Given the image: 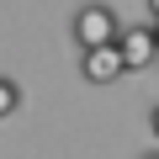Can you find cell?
Returning <instances> with one entry per match:
<instances>
[{
	"label": "cell",
	"instance_id": "obj_3",
	"mask_svg": "<svg viewBox=\"0 0 159 159\" xmlns=\"http://www.w3.org/2000/svg\"><path fill=\"white\" fill-rule=\"evenodd\" d=\"M117 53H122V69H148L159 58V43L148 27H122L117 32Z\"/></svg>",
	"mask_w": 159,
	"mask_h": 159
},
{
	"label": "cell",
	"instance_id": "obj_4",
	"mask_svg": "<svg viewBox=\"0 0 159 159\" xmlns=\"http://www.w3.org/2000/svg\"><path fill=\"white\" fill-rule=\"evenodd\" d=\"M16 106H21V85H16L11 74H0V122H6Z\"/></svg>",
	"mask_w": 159,
	"mask_h": 159
},
{
	"label": "cell",
	"instance_id": "obj_8",
	"mask_svg": "<svg viewBox=\"0 0 159 159\" xmlns=\"http://www.w3.org/2000/svg\"><path fill=\"white\" fill-rule=\"evenodd\" d=\"M143 159H159V148H148V154H143Z\"/></svg>",
	"mask_w": 159,
	"mask_h": 159
},
{
	"label": "cell",
	"instance_id": "obj_6",
	"mask_svg": "<svg viewBox=\"0 0 159 159\" xmlns=\"http://www.w3.org/2000/svg\"><path fill=\"white\" fill-rule=\"evenodd\" d=\"M148 32H154V43H159V16H154V21H148Z\"/></svg>",
	"mask_w": 159,
	"mask_h": 159
},
{
	"label": "cell",
	"instance_id": "obj_1",
	"mask_svg": "<svg viewBox=\"0 0 159 159\" xmlns=\"http://www.w3.org/2000/svg\"><path fill=\"white\" fill-rule=\"evenodd\" d=\"M117 11L101 6V0H90V6L74 11V48H101V43H117Z\"/></svg>",
	"mask_w": 159,
	"mask_h": 159
},
{
	"label": "cell",
	"instance_id": "obj_7",
	"mask_svg": "<svg viewBox=\"0 0 159 159\" xmlns=\"http://www.w3.org/2000/svg\"><path fill=\"white\" fill-rule=\"evenodd\" d=\"M148 11H154V16H159V0H148Z\"/></svg>",
	"mask_w": 159,
	"mask_h": 159
},
{
	"label": "cell",
	"instance_id": "obj_5",
	"mask_svg": "<svg viewBox=\"0 0 159 159\" xmlns=\"http://www.w3.org/2000/svg\"><path fill=\"white\" fill-rule=\"evenodd\" d=\"M148 133H154V138H159V101H154V106H148Z\"/></svg>",
	"mask_w": 159,
	"mask_h": 159
},
{
	"label": "cell",
	"instance_id": "obj_2",
	"mask_svg": "<svg viewBox=\"0 0 159 159\" xmlns=\"http://www.w3.org/2000/svg\"><path fill=\"white\" fill-rule=\"evenodd\" d=\"M80 74L90 80V85H111V80H122V53L117 43H101V48H80Z\"/></svg>",
	"mask_w": 159,
	"mask_h": 159
}]
</instances>
